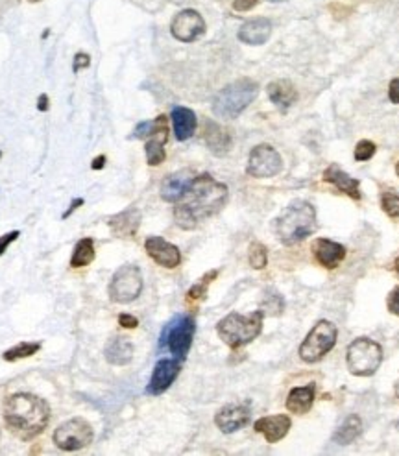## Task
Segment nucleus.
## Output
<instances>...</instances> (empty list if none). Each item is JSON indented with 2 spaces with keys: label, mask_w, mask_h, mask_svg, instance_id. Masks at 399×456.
I'll return each instance as SVG.
<instances>
[{
  "label": "nucleus",
  "mask_w": 399,
  "mask_h": 456,
  "mask_svg": "<svg viewBox=\"0 0 399 456\" xmlns=\"http://www.w3.org/2000/svg\"><path fill=\"white\" fill-rule=\"evenodd\" d=\"M203 139H206L209 150L216 155L228 154V150H230V147H231L230 133L225 132L222 126H218L216 122H213V120H207L206 122Z\"/></svg>",
  "instance_id": "b1692460"
},
{
  "label": "nucleus",
  "mask_w": 399,
  "mask_h": 456,
  "mask_svg": "<svg viewBox=\"0 0 399 456\" xmlns=\"http://www.w3.org/2000/svg\"><path fill=\"white\" fill-rule=\"evenodd\" d=\"M142 292L141 270L133 265L120 266L110 283V297L115 303H132Z\"/></svg>",
  "instance_id": "1a4fd4ad"
},
{
  "label": "nucleus",
  "mask_w": 399,
  "mask_h": 456,
  "mask_svg": "<svg viewBox=\"0 0 399 456\" xmlns=\"http://www.w3.org/2000/svg\"><path fill=\"white\" fill-rule=\"evenodd\" d=\"M281 169H283L281 155L270 144H259V147H255L250 152L246 172L252 178H274L275 174L281 172Z\"/></svg>",
  "instance_id": "9b49d317"
},
{
  "label": "nucleus",
  "mask_w": 399,
  "mask_h": 456,
  "mask_svg": "<svg viewBox=\"0 0 399 456\" xmlns=\"http://www.w3.org/2000/svg\"><path fill=\"white\" fill-rule=\"evenodd\" d=\"M104 355H106L110 364L126 366L133 359V346L128 338L117 336L107 342Z\"/></svg>",
  "instance_id": "bb28decb"
},
{
  "label": "nucleus",
  "mask_w": 399,
  "mask_h": 456,
  "mask_svg": "<svg viewBox=\"0 0 399 456\" xmlns=\"http://www.w3.org/2000/svg\"><path fill=\"white\" fill-rule=\"evenodd\" d=\"M80 206H83V200H82V198H76V200H74V201H73V203H70V207H69V209H67V211H65V213H63V218H69V216H70V215H73L74 211L78 209V207H80Z\"/></svg>",
  "instance_id": "79ce46f5"
},
{
  "label": "nucleus",
  "mask_w": 399,
  "mask_h": 456,
  "mask_svg": "<svg viewBox=\"0 0 399 456\" xmlns=\"http://www.w3.org/2000/svg\"><path fill=\"white\" fill-rule=\"evenodd\" d=\"M216 275H218V272H216V270H213V272H209L207 275H203V277L200 279V281H198V283L191 288V290H188L187 302H196V299H202L207 292V287H209V283H211Z\"/></svg>",
  "instance_id": "7c9ffc66"
},
{
  "label": "nucleus",
  "mask_w": 399,
  "mask_h": 456,
  "mask_svg": "<svg viewBox=\"0 0 399 456\" xmlns=\"http://www.w3.org/2000/svg\"><path fill=\"white\" fill-rule=\"evenodd\" d=\"M262 318H265L262 310H255L248 316L231 312L218 322L216 333L224 340L225 346H230L231 349H240L261 334Z\"/></svg>",
  "instance_id": "20e7f679"
},
{
  "label": "nucleus",
  "mask_w": 399,
  "mask_h": 456,
  "mask_svg": "<svg viewBox=\"0 0 399 456\" xmlns=\"http://www.w3.org/2000/svg\"><path fill=\"white\" fill-rule=\"evenodd\" d=\"M272 2H283V0H272Z\"/></svg>",
  "instance_id": "09e8293b"
},
{
  "label": "nucleus",
  "mask_w": 399,
  "mask_h": 456,
  "mask_svg": "<svg viewBox=\"0 0 399 456\" xmlns=\"http://www.w3.org/2000/svg\"><path fill=\"white\" fill-rule=\"evenodd\" d=\"M228 200V187L209 174L193 178L183 196L176 201L174 220L181 229H194L200 222L216 215Z\"/></svg>",
  "instance_id": "f257e3e1"
},
{
  "label": "nucleus",
  "mask_w": 399,
  "mask_h": 456,
  "mask_svg": "<svg viewBox=\"0 0 399 456\" xmlns=\"http://www.w3.org/2000/svg\"><path fill=\"white\" fill-rule=\"evenodd\" d=\"M346 359H348V370L351 373L357 377H370L381 366L383 349L370 338H357L349 344Z\"/></svg>",
  "instance_id": "423d86ee"
},
{
  "label": "nucleus",
  "mask_w": 399,
  "mask_h": 456,
  "mask_svg": "<svg viewBox=\"0 0 399 456\" xmlns=\"http://www.w3.org/2000/svg\"><path fill=\"white\" fill-rule=\"evenodd\" d=\"M395 174H398V178H399V163L395 164Z\"/></svg>",
  "instance_id": "de8ad7c7"
},
{
  "label": "nucleus",
  "mask_w": 399,
  "mask_h": 456,
  "mask_svg": "<svg viewBox=\"0 0 399 456\" xmlns=\"http://www.w3.org/2000/svg\"><path fill=\"white\" fill-rule=\"evenodd\" d=\"M312 253L321 266L333 270L344 260L346 248L339 242L327 240V238H316L312 242Z\"/></svg>",
  "instance_id": "f3484780"
},
{
  "label": "nucleus",
  "mask_w": 399,
  "mask_h": 456,
  "mask_svg": "<svg viewBox=\"0 0 399 456\" xmlns=\"http://www.w3.org/2000/svg\"><path fill=\"white\" fill-rule=\"evenodd\" d=\"M193 170H179L176 174H170L161 185V198L165 201H170V203H176L179 198L183 196L185 189L188 187V183L193 181Z\"/></svg>",
  "instance_id": "412c9836"
},
{
  "label": "nucleus",
  "mask_w": 399,
  "mask_h": 456,
  "mask_svg": "<svg viewBox=\"0 0 399 456\" xmlns=\"http://www.w3.org/2000/svg\"><path fill=\"white\" fill-rule=\"evenodd\" d=\"M361 433H363V421L357 414H351L346 418L344 423L340 425L336 433L333 434V442L339 443V445H349L361 436Z\"/></svg>",
  "instance_id": "cd10ccee"
},
{
  "label": "nucleus",
  "mask_w": 399,
  "mask_h": 456,
  "mask_svg": "<svg viewBox=\"0 0 399 456\" xmlns=\"http://www.w3.org/2000/svg\"><path fill=\"white\" fill-rule=\"evenodd\" d=\"M92 442V429L87 421L74 418L61 423L54 433V443L61 451H78Z\"/></svg>",
  "instance_id": "9d476101"
},
{
  "label": "nucleus",
  "mask_w": 399,
  "mask_h": 456,
  "mask_svg": "<svg viewBox=\"0 0 399 456\" xmlns=\"http://www.w3.org/2000/svg\"><path fill=\"white\" fill-rule=\"evenodd\" d=\"M381 207L390 218H399V196L394 192H383Z\"/></svg>",
  "instance_id": "473e14b6"
},
{
  "label": "nucleus",
  "mask_w": 399,
  "mask_h": 456,
  "mask_svg": "<svg viewBox=\"0 0 399 456\" xmlns=\"http://www.w3.org/2000/svg\"><path fill=\"white\" fill-rule=\"evenodd\" d=\"M4 418L6 425L17 438L32 440L48 425L50 408L45 399L33 393H15L6 401Z\"/></svg>",
  "instance_id": "f03ea898"
},
{
  "label": "nucleus",
  "mask_w": 399,
  "mask_h": 456,
  "mask_svg": "<svg viewBox=\"0 0 399 456\" xmlns=\"http://www.w3.org/2000/svg\"><path fill=\"white\" fill-rule=\"evenodd\" d=\"M147 253L156 260L159 266L165 268H176L181 263V253L174 244H170L169 240L161 237H148L144 242Z\"/></svg>",
  "instance_id": "ddd939ff"
},
{
  "label": "nucleus",
  "mask_w": 399,
  "mask_h": 456,
  "mask_svg": "<svg viewBox=\"0 0 399 456\" xmlns=\"http://www.w3.org/2000/svg\"><path fill=\"white\" fill-rule=\"evenodd\" d=\"M169 141V126H166V117L159 115L157 117V128L156 132L151 133L148 137L147 147V161L150 166H157L165 161V142Z\"/></svg>",
  "instance_id": "dca6fc26"
},
{
  "label": "nucleus",
  "mask_w": 399,
  "mask_h": 456,
  "mask_svg": "<svg viewBox=\"0 0 399 456\" xmlns=\"http://www.w3.org/2000/svg\"><path fill=\"white\" fill-rule=\"evenodd\" d=\"M398 427H399V423H398Z\"/></svg>",
  "instance_id": "3c124183"
},
{
  "label": "nucleus",
  "mask_w": 399,
  "mask_h": 456,
  "mask_svg": "<svg viewBox=\"0 0 399 456\" xmlns=\"http://www.w3.org/2000/svg\"><path fill=\"white\" fill-rule=\"evenodd\" d=\"M39 349H41V344L39 342H21L15 347H11V349H8V351H4L2 356H4V361L15 362L21 361V359H28V356L36 355Z\"/></svg>",
  "instance_id": "c756f323"
},
{
  "label": "nucleus",
  "mask_w": 399,
  "mask_h": 456,
  "mask_svg": "<svg viewBox=\"0 0 399 456\" xmlns=\"http://www.w3.org/2000/svg\"><path fill=\"white\" fill-rule=\"evenodd\" d=\"M268 263V253H266V248L262 246L261 242H253L250 246V265L255 270H262Z\"/></svg>",
  "instance_id": "2f4dec72"
},
{
  "label": "nucleus",
  "mask_w": 399,
  "mask_h": 456,
  "mask_svg": "<svg viewBox=\"0 0 399 456\" xmlns=\"http://www.w3.org/2000/svg\"><path fill=\"white\" fill-rule=\"evenodd\" d=\"M266 92H268L272 104L277 105L280 110H289L290 105L298 100V91L289 80H275L268 85Z\"/></svg>",
  "instance_id": "5701e85b"
},
{
  "label": "nucleus",
  "mask_w": 399,
  "mask_h": 456,
  "mask_svg": "<svg viewBox=\"0 0 399 456\" xmlns=\"http://www.w3.org/2000/svg\"><path fill=\"white\" fill-rule=\"evenodd\" d=\"M157 128V119L156 120H148V122H141L137 126V128L133 129V139H144V137H150L151 133L156 132Z\"/></svg>",
  "instance_id": "f704fd0d"
},
{
  "label": "nucleus",
  "mask_w": 399,
  "mask_h": 456,
  "mask_svg": "<svg viewBox=\"0 0 399 456\" xmlns=\"http://www.w3.org/2000/svg\"><path fill=\"white\" fill-rule=\"evenodd\" d=\"M336 334H339V331H336V325L333 322L320 319L299 346L302 361L307 362V364L320 362L335 347Z\"/></svg>",
  "instance_id": "0eeeda50"
},
{
  "label": "nucleus",
  "mask_w": 399,
  "mask_h": 456,
  "mask_svg": "<svg viewBox=\"0 0 399 456\" xmlns=\"http://www.w3.org/2000/svg\"><path fill=\"white\" fill-rule=\"evenodd\" d=\"M194 331H196V325H194V319L187 314L176 316L172 322L166 324V327L163 329V334H161V347H169L170 353L178 359V361H183L187 356L188 349H191V344H193Z\"/></svg>",
  "instance_id": "6e6552de"
},
{
  "label": "nucleus",
  "mask_w": 399,
  "mask_h": 456,
  "mask_svg": "<svg viewBox=\"0 0 399 456\" xmlns=\"http://www.w3.org/2000/svg\"><path fill=\"white\" fill-rule=\"evenodd\" d=\"M316 229V209L305 200L292 201L275 220L274 231L283 244L292 246Z\"/></svg>",
  "instance_id": "7ed1b4c3"
},
{
  "label": "nucleus",
  "mask_w": 399,
  "mask_h": 456,
  "mask_svg": "<svg viewBox=\"0 0 399 456\" xmlns=\"http://www.w3.org/2000/svg\"><path fill=\"white\" fill-rule=\"evenodd\" d=\"M30 2H39V0H30Z\"/></svg>",
  "instance_id": "8fccbe9b"
},
{
  "label": "nucleus",
  "mask_w": 399,
  "mask_h": 456,
  "mask_svg": "<svg viewBox=\"0 0 399 456\" xmlns=\"http://www.w3.org/2000/svg\"><path fill=\"white\" fill-rule=\"evenodd\" d=\"M89 63H91V60H89V55L83 54V52H80V54L74 55L73 70H74V73H80L82 69H87Z\"/></svg>",
  "instance_id": "c9c22d12"
},
{
  "label": "nucleus",
  "mask_w": 399,
  "mask_h": 456,
  "mask_svg": "<svg viewBox=\"0 0 399 456\" xmlns=\"http://www.w3.org/2000/svg\"><path fill=\"white\" fill-rule=\"evenodd\" d=\"M290 425L292 423H290L289 415H266L255 421V430L262 434L268 443H277L287 436Z\"/></svg>",
  "instance_id": "a211bd4d"
},
{
  "label": "nucleus",
  "mask_w": 399,
  "mask_h": 456,
  "mask_svg": "<svg viewBox=\"0 0 399 456\" xmlns=\"http://www.w3.org/2000/svg\"><path fill=\"white\" fill-rule=\"evenodd\" d=\"M179 362L174 359H163L156 364L154 373H151L150 384H148V393L151 396H159V393L166 392L170 388V384L174 383L176 377L179 375Z\"/></svg>",
  "instance_id": "4468645a"
},
{
  "label": "nucleus",
  "mask_w": 399,
  "mask_h": 456,
  "mask_svg": "<svg viewBox=\"0 0 399 456\" xmlns=\"http://www.w3.org/2000/svg\"><path fill=\"white\" fill-rule=\"evenodd\" d=\"M386 305H388V310H390L392 314L399 316V287H395L394 290H392L390 296H388V302H386Z\"/></svg>",
  "instance_id": "4c0bfd02"
},
{
  "label": "nucleus",
  "mask_w": 399,
  "mask_h": 456,
  "mask_svg": "<svg viewBox=\"0 0 399 456\" xmlns=\"http://www.w3.org/2000/svg\"><path fill=\"white\" fill-rule=\"evenodd\" d=\"M170 32L178 41L193 43L206 33V21L194 9H183L172 18Z\"/></svg>",
  "instance_id": "f8f14e48"
},
{
  "label": "nucleus",
  "mask_w": 399,
  "mask_h": 456,
  "mask_svg": "<svg viewBox=\"0 0 399 456\" xmlns=\"http://www.w3.org/2000/svg\"><path fill=\"white\" fill-rule=\"evenodd\" d=\"M376 144L370 141H361L355 148V159L357 161H368L372 159L373 154H376Z\"/></svg>",
  "instance_id": "72a5a7b5"
},
{
  "label": "nucleus",
  "mask_w": 399,
  "mask_h": 456,
  "mask_svg": "<svg viewBox=\"0 0 399 456\" xmlns=\"http://www.w3.org/2000/svg\"><path fill=\"white\" fill-rule=\"evenodd\" d=\"M119 324L124 329H135L139 325V319L132 314H120L119 316Z\"/></svg>",
  "instance_id": "ea45409f"
},
{
  "label": "nucleus",
  "mask_w": 399,
  "mask_h": 456,
  "mask_svg": "<svg viewBox=\"0 0 399 456\" xmlns=\"http://www.w3.org/2000/svg\"><path fill=\"white\" fill-rule=\"evenodd\" d=\"M272 33V23L265 17L252 18L248 23H244L239 30V39L246 45L259 46L268 41Z\"/></svg>",
  "instance_id": "6ab92c4d"
},
{
  "label": "nucleus",
  "mask_w": 399,
  "mask_h": 456,
  "mask_svg": "<svg viewBox=\"0 0 399 456\" xmlns=\"http://www.w3.org/2000/svg\"><path fill=\"white\" fill-rule=\"evenodd\" d=\"M139 224H141V213L137 209H128L110 220L111 231L115 233L117 237L122 238L133 237L137 233Z\"/></svg>",
  "instance_id": "393cba45"
},
{
  "label": "nucleus",
  "mask_w": 399,
  "mask_h": 456,
  "mask_svg": "<svg viewBox=\"0 0 399 456\" xmlns=\"http://www.w3.org/2000/svg\"><path fill=\"white\" fill-rule=\"evenodd\" d=\"M259 0H233L235 11H250L257 6Z\"/></svg>",
  "instance_id": "58836bf2"
},
{
  "label": "nucleus",
  "mask_w": 399,
  "mask_h": 456,
  "mask_svg": "<svg viewBox=\"0 0 399 456\" xmlns=\"http://www.w3.org/2000/svg\"><path fill=\"white\" fill-rule=\"evenodd\" d=\"M170 120H172V126H174V135L178 141H187L194 135L198 126L196 115H194L193 110L188 107H181V105H176L172 113H170Z\"/></svg>",
  "instance_id": "4be33fe9"
},
{
  "label": "nucleus",
  "mask_w": 399,
  "mask_h": 456,
  "mask_svg": "<svg viewBox=\"0 0 399 456\" xmlns=\"http://www.w3.org/2000/svg\"><path fill=\"white\" fill-rule=\"evenodd\" d=\"M37 110H39V111L48 110V96H46V95L39 96V100H37Z\"/></svg>",
  "instance_id": "37998d69"
},
{
  "label": "nucleus",
  "mask_w": 399,
  "mask_h": 456,
  "mask_svg": "<svg viewBox=\"0 0 399 456\" xmlns=\"http://www.w3.org/2000/svg\"><path fill=\"white\" fill-rule=\"evenodd\" d=\"M395 272H398V274H399V257H398V259H395Z\"/></svg>",
  "instance_id": "49530a36"
},
{
  "label": "nucleus",
  "mask_w": 399,
  "mask_h": 456,
  "mask_svg": "<svg viewBox=\"0 0 399 456\" xmlns=\"http://www.w3.org/2000/svg\"><path fill=\"white\" fill-rule=\"evenodd\" d=\"M92 260H95V242H92V238H82V240L76 242L73 257H70V266L83 268V266L91 265Z\"/></svg>",
  "instance_id": "c85d7f7f"
},
{
  "label": "nucleus",
  "mask_w": 399,
  "mask_h": 456,
  "mask_svg": "<svg viewBox=\"0 0 399 456\" xmlns=\"http://www.w3.org/2000/svg\"><path fill=\"white\" fill-rule=\"evenodd\" d=\"M104 163H106V157L104 155H100V157H97V159L92 161V170H98V169H104Z\"/></svg>",
  "instance_id": "c03bdc74"
},
{
  "label": "nucleus",
  "mask_w": 399,
  "mask_h": 456,
  "mask_svg": "<svg viewBox=\"0 0 399 456\" xmlns=\"http://www.w3.org/2000/svg\"><path fill=\"white\" fill-rule=\"evenodd\" d=\"M324 181L335 185L340 192H346L353 200H361V183H358V179L351 178L349 174H346L344 170L340 169L339 164L327 166V170L324 172Z\"/></svg>",
  "instance_id": "aec40b11"
},
{
  "label": "nucleus",
  "mask_w": 399,
  "mask_h": 456,
  "mask_svg": "<svg viewBox=\"0 0 399 456\" xmlns=\"http://www.w3.org/2000/svg\"><path fill=\"white\" fill-rule=\"evenodd\" d=\"M388 98L392 100V104L399 105V78L392 80L390 85H388Z\"/></svg>",
  "instance_id": "a19ab883"
},
{
  "label": "nucleus",
  "mask_w": 399,
  "mask_h": 456,
  "mask_svg": "<svg viewBox=\"0 0 399 456\" xmlns=\"http://www.w3.org/2000/svg\"><path fill=\"white\" fill-rule=\"evenodd\" d=\"M314 403V384L292 388L287 397V408L292 414H307Z\"/></svg>",
  "instance_id": "a878e982"
},
{
  "label": "nucleus",
  "mask_w": 399,
  "mask_h": 456,
  "mask_svg": "<svg viewBox=\"0 0 399 456\" xmlns=\"http://www.w3.org/2000/svg\"><path fill=\"white\" fill-rule=\"evenodd\" d=\"M259 92V85L250 78H243L237 82L225 85L213 100V113L218 119H237L243 113Z\"/></svg>",
  "instance_id": "39448f33"
},
{
  "label": "nucleus",
  "mask_w": 399,
  "mask_h": 456,
  "mask_svg": "<svg viewBox=\"0 0 399 456\" xmlns=\"http://www.w3.org/2000/svg\"><path fill=\"white\" fill-rule=\"evenodd\" d=\"M250 421V408L243 405H228L215 415L216 427L224 434L237 433Z\"/></svg>",
  "instance_id": "2eb2a0df"
},
{
  "label": "nucleus",
  "mask_w": 399,
  "mask_h": 456,
  "mask_svg": "<svg viewBox=\"0 0 399 456\" xmlns=\"http://www.w3.org/2000/svg\"><path fill=\"white\" fill-rule=\"evenodd\" d=\"M395 397H399V381L395 383Z\"/></svg>",
  "instance_id": "a18cd8bd"
},
{
  "label": "nucleus",
  "mask_w": 399,
  "mask_h": 456,
  "mask_svg": "<svg viewBox=\"0 0 399 456\" xmlns=\"http://www.w3.org/2000/svg\"><path fill=\"white\" fill-rule=\"evenodd\" d=\"M18 235H21V231H9V233H6V235H2V237H0V255H2V253H4L6 250H8V246L11 244V242L17 240Z\"/></svg>",
  "instance_id": "e433bc0d"
}]
</instances>
